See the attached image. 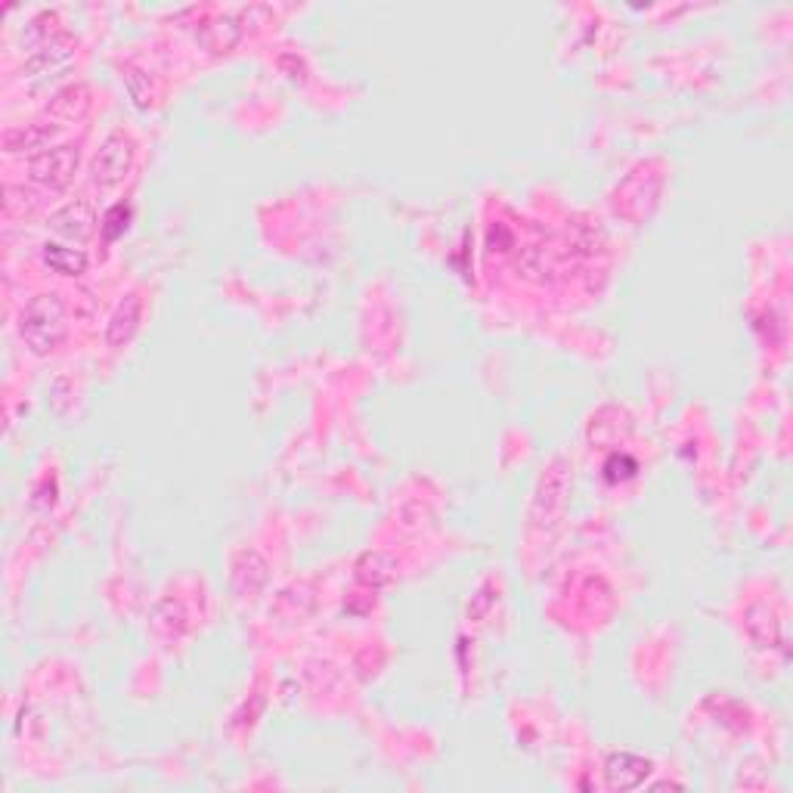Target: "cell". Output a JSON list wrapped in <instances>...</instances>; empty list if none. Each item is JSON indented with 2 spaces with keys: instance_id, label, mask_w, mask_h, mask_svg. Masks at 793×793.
Here are the masks:
<instances>
[{
  "instance_id": "1",
  "label": "cell",
  "mask_w": 793,
  "mask_h": 793,
  "mask_svg": "<svg viewBox=\"0 0 793 793\" xmlns=\"http://www.w3.org/2000/svg\"><path fill=\"white\" fill-rule=\"evenodd\" d=\"M22 341L35 354H50L59 347L62 335H66V307L56 295H38L31 298L28 307L22 310Z\"/></svg>"
},
{
  "instance_id": "2",
  "label": "cell",
  "mask_w": 793,
  "mask_h": 793,
  "mask_svg": "<svg viewBox=\"0 0 793 793\" xmlns=\"http://www.w3.org/2000/svg\"><path fill=\"white\" fill-rule=\"evenodd\" d=\"M128 162H131L128 143H124L121 137H112L100 149L97 162H93V177H97L100 183H118L124 177V171H128Z\"/></svg>"
},
{
  "instance_id": "3",
  "label": "cell",
  "mask_w": 793,
  "mask_h": 793,
  "mask_svg": "<svg viewBox=\"0 0 793 793\" xmlns=\"http://www.w3.org/2000/svg\"><path fill=\"white\" fill-rule=\"evenodd\" d=\"M78 165V152L72 149H53V152H44L35 165H31V174L35 180L47 183V186H62L69 180L72 168Z\"/></svg>"
},
{
  "instance_id": "4",
  "label": "cell",
  "mask_w": 793,
  "mask_h": 793,
  "mask_svg": "<svg viewBox=\"0 0 793 793\" xmlns=\"http://www.w3.org/2000/svg\"><path fill=\"white\" fill-rule=\"evenodd\" d=\"M651 772V763L642 756H632V753H617L608 759V784L611 787H620V790H632L639 787Z\"/></svg>"
},
{
  "instance_id": "5",
  "label": "cell",
  "mask_w": 793,
  "mask_h": 793,
  "mask_svg": "<svg viewBox=\"0 0 793 793\" xmlns=\"http://www.w3.org/2000/svg\"><path fill=\"white\" fill-rule=\"evenodd\" d=\"M44 261H47L56 273H66V276H78V273H84V267H87L84 251H78V248H66V245H53V242L44 245Z\"/></svg>"
},
{
  "instance_id": "6",
  "label": "cell",
  "mask_w": 793,
  "mask_h": 793,
  "mask_svg": "<svg viewBox=\"0 0 793 793\" xmlns=\"http://www.w3.org/2000/svg\"><path fill=\"white\" fill-rule=\"evenodd\" d=\"M128 220H131V208L128 205H115L109 208V214L103 217V236L109 242H115L124 230H128Z\"/></svg>"
},
{
  "instance_id": "7",
  "label": "cell",
  "mask_w": 793,
  "mask_h": 793,
  "mask_svg": "<svg viewBox=\"0 0 793 793\" xmlns=\"http://www.w3.org/2000/svg\"><path fill=\"white\" fill-rule=\"evenodd\" d=\"M636 462H632L629 456H611L608 462H605V478H608V484H617V481H626V478H632V474H636Z\"/></svg>"
}]
</instances>
